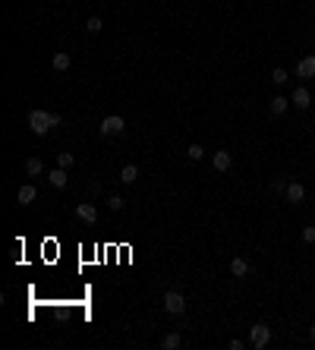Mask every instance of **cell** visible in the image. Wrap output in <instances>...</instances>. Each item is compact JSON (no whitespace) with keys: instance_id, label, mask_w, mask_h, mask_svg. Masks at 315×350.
I'll return each mask as SVG.
<instances>
[{"instance_id":"1","label":"cell","mask_w":315,"mask_h":350,"mask_svg":"<svg viewBox=\"0 0 315 350\" xmlns=\"http://www.w3.org/2000/svg\"><path fill=\"white\" fill-rule=\"evenodd\" d=\"M51 126H60V114H48V111H32L29 114V130L35 136H44Z\"/></svg>"},{"instance_id":"2","label":"cell","mask_w":315,"mask_h":350,"mask_svg":"<svg viewBox=\"0 0 315 350\" xmlns=\"http://www.w3.org/2000/svg\"><path fill=\"white\" fill-rule=\"evenodd\" d=\"M164 309L170 312V316H183L186 312V297L180 294V290H167L164 294Z\"/></svg>"},{"instance_id":"3","label":"cell","mask_w":315,"mask_h":350,"mask_svg":"<svg viewBox=\"0 0 315 350\" xmlns=\"http://www.w3.org/2000/svg\"><path fill=\"white\" fill-rule=\"evenodd\" d=\"M98 130H101V136H120L126 130V120L120 114H111V117H104V120H101Z\"/></svg>"},{"instance_id":"4","label":"cell","mask_w":315,"mask_h":350,"mask_svg":"<svg viewBox=\"0 0 315 350\" xmlns=\"http://www.w3.org/2000/svg\"><path fill=\"white\" fill-rule=\"evenodd\" d=\"M249 341H252V347L255 350H262V347H268V341H271V328H268L265 322H259V325H252V331H249Z\"/></svg>"},{"instance_id":"5","label":"cell","mask_w":315,"mask_h":350,"mask_svg":"<svg viewBox=\"0 0 315 350\" xmlns=\"http://www.w3.org/2000/svg\"><path fill=\"white\" fill-rule=\"evenodd\" d=\"M76 218L85 221V224H95V221H98V208L91 202H82V205H76Z\"/></svg>"},{"instance_id":"6","label":"cell","mask_w":315,"mask_h":350,"mask_svg":"<svg viewBox=\"0 0 315 350\" xmlns=\"http://www.w3.org/2000/svg\"><path fill=\"white\" fill-rule=\"evenodd\" d=\"M35 199H38V190H35L32 183H26V186H19V193H16V202L19 205H32Z\"/></svg>"},{"instance_id":"7","label":"cell","mask_w":315,"mask_h":350,"mask_svg":"<svg viewBox=\"0 0 315 350\" xmlns=\"http://www.w3.org/2000/svg\"><path fill=\"white\" fill-rule=\"evenodd\" d=\"M252 272V265H249V259H243V255H237V259L230 262V275L233 278H246Z\"/></svg>"},{"instance_id":"8","label":"cell","mask_w":315,"mask_h":350,"mask_svg":"<svg viewBox=\"0 0 315 350\" xmlns=\"http://www.w3.org/2000/svg\"><path fill=\"white\" fill-rule=\"evenodd\" d=\"M296 73H299L302 79H315V57H312V54H309V57H302V60H299Z\"/></svg>"},{"instance_id":"9","label":"cell","mask_w":315,"mask_h":350,"mask_svg":"<svg viewBox=\"0 0 315 350\" xmlns=\"http://www.w3.org/2000/svg\"><path fill=\"white\" fill-rule=\"evenodd\" d=\"M284 196H287V202H296L299 205L302 199H306V190H302V183H287V193Z\"/></svg>"},{"instance_id":"10","label":"cell","mask_w":315,"mask_h":350,"mask_svg":"<svg viewBox=\"0 0 315 350\" xmlns=\"http://www.w3.org/2000/svg\"><path fill=\"white\" fill-rule=\"evenodd\" d=\"M212 164H215V170H230V164H233V158H230V151H215V158H212Z\"/></svg>"},{"instance_id":"11","label":"cell","mask_w":315,"mask_h":350,"mask_svg":"<svg viewBox=\"0 0 315 350\" xmlns=\"http://www.w3.org/2000/svg\"><path fill=\"white\" fill-rule=\"evenodd\" d=\"M296 104V108H309L312 104V95H309V89H293V98H290Z\"/></svg>"},{"instance_id":"12","label":"cell","mask_w":315,"mask_h":350,"mask_svg":"<svg viewBox=\"0 0 315 350\" xmlns=\"http://www.w3.org/2000/svg\"><path fill=\"white\" fill-rule=\"evenodd\" d=\"M48 180H51V186H57V190H63L69 177H66V170H63V167H54V170L48 173Z\"/></svg>"},{"instance_id":"13","label":"cell","mask_w":315,"mask_h":350,"mask_svg":"<svg viewBox=\"0 0 315 350\" xmlns=\"http://www.w3.org/2000/svg\"><path fill=\"white\" fill-rule=\"evenodd\" d=\"M287 108H290V98H284V95H274V98H271V114H274V117L287 114Z\"/></svg>"},{"instance_id":"14","label":"cell","mask_w":315,"mask_h":350,"mask_svg":"<svg viewBox=\"0 0 315 350\" xmlns=\"http://www.w3.org/2000/svg\"><path fill=\"white\" fill-rule=\"evenodd\" d=\"M69 63H73V57H69L66 51L54 54V69H57V73H66V69H69Z\"/></svg>"},{"instance_id":"15","label":"cell","mask_w":315,"mask_h":350,"mask_svg":"<svg viewBox=\"0 0 315 350\" xmlns=\"http://www.w3.org/2000/svg\"><path fill=\"white\" fill-rule=\"evenodd\" d=\"M26 173H29V177H41V173H44V161L41 158H29L26 161Z\"/></svg>"},{"instance_id":"16","label":"cell","mask_w":315,"mask_h":350,"mask_svg":"<svg viewBox=\"0 0 315 350\" xmlns=\"http://www.w3.org/2000/svg\"><path fill=\"white\" fill-rule=\"evenodd\" d=\"M161 347H164V350H177V347H183V337L177 331H170V334L161 337Z\"/></svg>"},{"instance_id":"17","label":"cell","mask_w":315,"mask_h":350,"mask_svg":"<svg viewBox=\"0 0 315 350\" xmlns=\"http://www.w3.org/2000/svg\"><path fill=\"white\" fill-rule=\"evenodd\" d=\"M120 180H123V183H136V180H139V167H136V164H126V167L120 170Z\"/></svg>"},{"instance_id":"18","label":"cell","mask_w":315,"mask_h":350,"mask_svg":"<svg viewBox=\"0 0 315 350\" xmlns=\"http://www.w3.org/2000/svg\"><path fill=\"white\" fill-rule=\"evenodd\" d=\"M76 164V158L73 155H69V151H60V155H57V167H63V170H69V167H73Z\"/></svg>"},{"instance_id":"19","label":"cell","mask_w":315,"mask_h":350,"mask_svg":"<svg viewBox=\"0 0 315 350\" xmlns=\"http://www.w3.org/2000/svg\"><path fill=\"white\" fill-rule=\"evenodd\" d=\"M271 82H274V85H284V82H287V69H284V66H274V69H271Z\"/></svg>"},{"instance_id":"20","label":"cell","mask_w":315,"mask_h":350,"mask_svg":"<svg viewBox=\"0 0 315 350\" xmlns=\"http://www.w3.org/2000/svg\"><path fill=\"white\" fill-rule=\"evenodd\" d=\"M108 208H111V212H123V208H126V199H123V196H111V199H108Z\"/></svg>"},{"instance_id":"21","label":"cell","mask_w":315,"mask_h":350,"mask_svg":"<svg viewBox=\"0 0 315 350\" xmlns=\"http://www.w3.org/2000/svg\"><path fill=\"white\" fill-rule=\"evenodd\" d=\"M202 155H205V148H202V145H195V142L186 148V158H189V161H199Z\"/></svg>"},{"instance_id":"22","label":"cell","mask_w":315,"mask_h":350,"mask_svg":"<svg viewBox=\"0 0 315 350\" xmlns=\"http://www.w3.org/2000/svg\"><path fill=\"white\" fill-rule=\"evenodd\" d=\"M85 29H88V32H91V35H98V32H101V29H104V22H101V16H91V19H88V22H85Z\"/></svg>"},{"instance_id":"23","label":"cell","mask_w":315,"mask_h":350,"mask_svg":"<svg viewBox=\"0 0 315 350\" xmlns=\"http://www.w3.org/2000/svg\"><path fill=\"white\" fill-rule=\"evenodd\" d=\"M302 240H306V243H315V227H312V224L302 227Z\"/></svg>"},{"instance_id":"24","label":"cell","mask_w":315,"mask_h":350,"mask_svg":"<svg viewBox=\"0 0 315 350\" xmlns=\"http://www.w3.org/2000/svg\"><path fill=\"white\" fill-rule=\"evenodd\" d=\"M271 190H274V193H287V183L277 177V180H271Z\"/></svg>"},{"instance_id":"25","label":"cell","mask_w":315,"mask_h":350,"mask_svg":"<svg viewBox=\"0 0 315 350\" xmlns=\"http://www.w3.org/2000/svg\"><path fill=\"white\" fill-rule=\"evenodd\" d=\"M309 337H312V341H315V325H312V331H309Z\"/></svg>"}]
</instances>
